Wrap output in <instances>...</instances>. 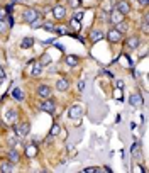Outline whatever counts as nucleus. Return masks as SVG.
Here are the masks:
<instances>
[{
    "instance_id": "nucleus-11",
    "label": "nucleus",
    "mask_w": 149,
    "mask_h": 173,
    "mask_svg": "<svg viewBox=\"0 0 149 173\" xmlns=\"http://www.w3.org/2000/svg\"><path fill=\"white\" fill-rule=\"evenodd\" d=\"M53 15H54V19H58V20L64 19L66 17V9L63 5H56L54 9H53Z\"/></svg>"
},
{
    "instance_id": "nucleus-14",
    "label": "nucleus",
    "mask_w": 149,
    "mask_h": 173,
    "mask_svg": "<svg viewBox=\"0 0 149 173\" xmlns=\"http://www.w3.org/2000/svg\"><path fill=\"white\" fill-rule=\"evenodd\" d=\"M12 170H14V163H10L9 159L2 161V165H0V171L2 173H10Z\"/></svg>"
},
{
    "instance_id": "nucleus-4",
    "label": "nucleus",
    "mask_w": 149,
    "mask_h": 173,
    "mask_svg": "<svg viewBox=\"0 0 149 173\" xmlns=\"http://www.w3.org/2000/svg\"><path fill=\"white\" fill-rule=\"evenodd\" d=\"M115 10L121 12L122 15H126V14L131 12V3L127 2V0H119V2L115 3Z\"/></svg>"
},
{
    "instance_id": "nucleus-24",
    "label": "nucleus",
    "mask_w": 149,
    "mask_h": 173,
    "mask_svg": "<svg viewBox=\"0 0 149 173\" xmlns=\"http://www.w3.org/2000/svg\"><path fill=\"white\" fill-rule=\"evenodd\" d=\"M43 29H46V31L49 32H56V26L54 24H51V22H43V26H41Z\"/></svg>"
},
{
    "instance_id": "nucleus-9",
    "label": "nucleus",
    "mask_w": 149,
    "mask_h": 173,
    "mask_svg": "<svg viewBox=\"0 0 149 173\" xmlns=\"http://www.w3.org/2000/svg\"><path fill=\"white\" fill-rule=\"evenodd\" d=\"M126 44H127V48H129V49H137L141 46V39L137 36H129V37H127V41H126Z\"/></svg>"
},
{
    "instance_id": "nucleus-42",
    "label": "nucleus",
    "mask_w": 149,
    "mask_h": 173,
    "mask_svg": "<svg viewBox=\"0 0 149 173\" xmlns=\"http://www.w3.org/2000/svg\"><path fill=\"white\" fill-rule=\"evenodd\" d=\"M20 2H24V0H12V3H20Z\"/></svg>"
},
{
    "instance_id": "nucleus-5",
    "label": "nucleus",
    "mask_w": 149,
    "mask_h": 173,
    "mask_svg": "<svg viewBox=\"0 0 149 173\" xmlns=\"http://www.w3.org/2000/svg\"><path fill=\"white\" fill-rule=\"evenodd\" d=\"M56 109V102L49 97V99H43V104H41V111L44 112H54Z\"/></svg>"
},
{
    "instance_id": "nucleus-20",
    "label": "nucleus",
    "mask_w": 149,
    "mask_h": 173,
    "mask_svg": "<svg viewBox=\"0 0 149 173\" xmlns=\"http://www.w3.org/2000/svg\"><path fill=\"white\" fill-rule=\"evenodd\" d=\"M12 97H14L17 102H22V100H24V94H22L20 88H14V90H12Z\"/></svg>"
},
{
    "instance_id": "nucleus-8",
    "label": "nucleus",
    "mask_w": 149,
    "mask_h": 173,
    "mask_svg": "<svg viewBox=\"0 0 149 173\" xmlns=\"http://www.w3.org/2000/svg\"><path fill=\"white\" fill-rule=\"evenodd\" d=\"M129 104L132 105V107H142L144 100H142V95L139 94V92H136V94H132L129 97Z\"/></svg>"
},
{
    "instance_id": "nucleus-34",
    "label": "nucleus",
    "mask_w": 149,
    "mask_h": 173,
    "mask_svg": "<svg viewBox=\"0 0 149 173\" xmlns=\"http://www.w3.org/2000/svg\"><path fill=\"white\" fill-rule=\"evenodd\" d=\"M5 78V70H3V66L0 65V80H3Z\"/></svg>"
},
{
    "instance_id": "nucleus-1",
    "label": "nucleus",
    "mask_w": 149,
    "mask_h": 173,
    "mask_svg": "<svg viewBox=\"0 0 149 173\" xmlns=\"http://www.w3.org/2000/svg\"><path fill=\"white\" fill-rule=\"evenodd\" d=\"M14 126V134L17 138H24L29 134V131H31V126H29V122H20V124H12Z\"/></svg>"
},
{
    "instance_id": "nucleus-17",
    "label": "nucleus",
    "mask_w": 149,
    "mask_h": 173,
    "mask_svg": "<svg viewBox=\"0 0 149 173\" xmlns=\"http://www.w3.org/2000/svg\"><path fill=\"white\" fill-rule=\"evenodd\" d=\"M43 68H44V66L41 65L39 61L34 63V66H32V70H31V75H32V77H39V75L43 73Z\"/></svg>"
},
{
    "instance_id": "nucleus-28",
    "label": "nucleus",
    "mask_w": 149,
    "mask_h": 173,
    "mask_svg": "<svg viewBox=\"0 0 149 173\" xmlns=\"http://www.w3.org/2000/svg\"><path fill=\"white\" fill-rule=\"evenodd\" d=\"M71 27L74 29V31H80V20H76V19H71Z\"/></svg>"
},
{
    "instance_id": "nucleus-18",
    "label": "nucleus",
    "mask_w": 149,
    "mask_h": 173,
    "mask_svg": "<svg viewBox=\"0 0 149 173\" xmlns=\"http://www.w3.org/2000/svg\"><path fill=\"white\" fill-rule=\"evenodd\" d=\"M103 39V32L102 31H92L90 32V41H93V43H98V41Z\"/></svg>"
},
{
    "instance_id": "nucleus-3",
    "label": "nucleus",
    "mask_w": 149,
    "mask_h": 173,
    "mask_svg": "<svg viewBox=\"0 0 149 173\" xmlns=\"http://www.w3.org/2000/svg\"><path fill=\"white\" fill-rule=\"evenodd\" d=\"M37 17H39V12H37L36 9H26L22 12V20L26 24H31L32 20H36Z\"/></svg>"
},
{
    "instance_id": "nucleus-29",
    "label": "nucleus",
    "mask_w": 149,
    "mask_h": 173,
    "mask_svg": "<svg viewBox=\"0 0 149 173\" xmlns=\"http://www.w3.org/2000/svg\"><path fill=\"white\" fill-rule=\"evenodd\" d=\"M31 24H32V27H34V29H37V27H41V26H43V20H41L39 17H37L36 20H32Z\"/></svg>"
},
{
    "instance_id": "nucleus-21",
    "label": "nucleus",
    "mask_w": 149,
    "mask_h": 173,
    "mask_svg": "<svg viewBox=\"0 0 149 173\" xmlns=\"http://www.w3.org/2000/svg\"><path fill=\"white\" fill-rule=\"evenodd\" d=\"M39 63L43 66H48V65H51V56H49L48 53H44V54H41V60H39Z\"/></svg>"
},
{
    "instance_id": "nucleus-25",
    "label": "nucleus",
    "mask_w": 149,
    "mask_h": 173,
    "mask_svg": "<svg viewBox=\"0 0 149 173\" xmlns=\"http://www.w3.org/2000/svg\"><path fill=\"white\" fill-rule=\"evenodd\" d=\"M7 29H9V26H7L5 19H0V34H5Z\"/></svg>"
},
{
    "instance_id": "nucleus-19",
    "label": "nucleus",
    "mask_w": 149,
    "mask_h": 173,
    "mask_svg": "<svg viewBox=\"0 0 149 173\" xmlns=\"http://www.w3.org/2000/svg\"><path fill=\"white\" fill-rule=\"evenodd\" d=\"M26 154L29 156V158H34V156L37 154V146L36 144H29L26 148Z\"/></svg>"
},
{
    "instance_id": "nucleus-22",
    "label": "nucleus",
    "mask_w": 149,
    "mask_h": 173,
    "mask_svg": "<svg viewBox=\"0 0 149 173\" xmlns=\"http://www.w3.org/2000/svg\"><path fill=\"white\" fill-rule=\"evenodd\" d=\"M32 44H34V39H32V37H24V39H22V43H20V46H22L24 49L32 48Z\"/></svg>"
},
{
    "instance_id": "nucleus-36",
    "label": "nucleus",
    "mask_w": 149,
    "mask_h": 173,
    "mask_svg": "<svg viewBox=\"0 0 149 173\" xmlns=\"http://www.w3.org/2000/svg\"><path fill=\"white\" fill-rule=\"evenodd\" d=\"M83 88H85V82L81 80V82L78 83V90H80V92H83Z\"/></svg>"
},
{
    "instance_id": "nucleus-35",
    "label": "nucleus",
    "mask_w": 149,
    "mask_h": 173,
    "mask_svg": "<svg viewBox=\"0 0 149 173\" xmlns=\"http://www.w3.org/2000/svg\"><path fill=\"white\" fill-rule=\"evenodd\" d=\"M81 17H83V12H76V14H74V17H73V19H76V20H80Z\"/></svg>"
},
{
    "instance_id": "nucleus-38",
    "label": "nucleus",
    "mask_w": 149,
    "mask_h": 173,
    "mask_svg": "<svg viewBox=\"0 0 149 173\" xmlns=\"http://www.w3.org/2000/svg\"><path fill=\"white\" fill-rule=\"evenodd\" d=\"M139 2V5H142V7H146L147 3H149V0H137Z\"/></svg>"
},
{
    "instance_id": "nucleus-39",
    "label": "nucleus",
    "mask_w": 149,
    "mask_h": 173,
    "mask_svg": "<svg viewBox=\"0 0 149 173\" xmlns=\"http://www.w3.org/2000/svg\"><path fill=\"white\" fill-rule=\"evenodd\" d=\"M115 99H119V100L122 99V95H121V88H119V90H115Z\"/></svg>"
},
{
    "instance_id": "nucleus-10",
    "label": "nucleus",
    "mask_w": 149,
    "mask_h": 173,
    "mask_svg": "<svg viewBox=\"0 0 149 173\" xmlns=\"http://www.w3.org/2000/svg\"><path fill=\"white\" fill-rule=\"evenodd\" d=\"M51 88H49L48 85H39L37 87V95L41 97V99H49V97H51Z\"/></svg>"
},
{
    "instance_id": "nucleus-37",
    "label": "nucleus",
    "mask_w": 149,
    "mask_h": 173,
    "mask_svg": "<svg viewBox=\"0 0 149 173\" xmlns=\"http://www.w3.org/2000/svg\"><path fill=\"white\" fill-rule=\"evenodd\" d=\"M85 171H98V168L97 166H88V168H85Z\"/></svg>"
},
{
    "instance_id": "nucleus-13",
    "label": "nucleus",
    "mask_w": 149,
    "mask_h": 173,
    "mask_svg": "<svg viewBox=\"0 0 149 173\" xmlns=\"http://www.w3.org/2000/svg\"><path fill=\"white\" fill-rule=\"evenodd\" d=\"M121 20H124V15L121 12H117L115 9H112L110 10V24H117V22H121Z\"/></svg>"
},
{
    "instance_id": "nucleus-26",
    "label": "nucleus",
    "mask_w": 149,
    "mask_h": 173,
    "mask_svg": "<svg viewBox=\"0 0 149 173\" xmlns=\"http://www.w3.org/2000/svg\"><path fill=\"white\" fill-rule=\"evenodd\" d=\"M141 151V144L139 143H134V144H132V148H131V153H132V156H136Z\"/></svg>"
},
{
    "instance_id": "nucleus-6",
    "label": "nucleus",
    "mask_w": 149,
    "mask_h": 173,
    "mask_svg": "<svg viewBox=\"0 0 149 173\" xmlns=\"http://www.w3.org/2000/svg\"><path fill=\"white\" fill-rule=\"evenodd\" d=\"M107 39L110 41V43H121L122 41V32H119L115 27H112L109 32H107Z\"/></svg>"
},
{
    "instance_id": "nucleus-23",
    "label": "nucleus",
    "mask_w": 149,
    "mask_h": 173,
    "mask_svg": "<svg viewBox=\"0 0 149 173\" xmlns=\"http://www.w3.org/2000/svg\"><path fill=\"white\" fill-rule=\"evenodd\" d=\"M115 29H117L119 32H126V31H127V22H126V20L117 22V24H115Z\"/></svg>"
},
{
    "instance_id": "nucleus-30",
    "label": "nucleus",
    "mask_w": 149,
    "mask_h": 173,
    "mask_svg": "<svg viewBox=\"0 0 149 173\" xmlns=\"http://www.w3.org/2000/svg\"><path fill=\"white\" fill-rule=\"evenodd\" d=\"M17 143H19V139L15 138V136H10V138H9V144H10L12 148H14L15 144H17Z\"/></svg>"
},
{
    "instance_id": "nucleus-41",
    "label": "nucleus",
    "mask_w": 149,
    "mask_h": 173,
    "mask_svg": "<svg viewBox=\"0 0 149 173\" xmlns=\"http://www.w3.org/2000/svg\"><path fill=\"white\" fill-rule=\"evenodd\" d=\"M69 3H71V7H76L78 5V0H69Z\"/></svg>"
},
{
    "instance_id": "nucleus-16",
    "label": "nucleus",
    "mask_w": 149,
    "mask_h": 173,
    "mask_svg": "<svg viewBox=\"0 0 149 173\" xmlns=\"http://www.w3.org/2000/svg\"><path fill=\"white\" fill-rule=\"evenodd\" d=\"M64 61H66V65H69V66H76L78 63H80V58L74 56V54H68V56L64 58Z\"/></svg>"
},
{
    "instance_id": "nucleus-7",
    "label": "nucleus",
    "mask_w": 149,
    "mask_h": 173,
    "mask_svg": "<svg viewBox=\"0 0 149 173\" xmlns=\"http://www.w3.org/2000/svg\"><path fill=\"white\" fill-rule=\"evenodd\" d=\"M17 117H19V114H17V111H15V109H9V111L3 114V121H5L7 124H15Z\"/></svg>"
},
{
    "instance_id": "nucleus-27",
    "label": "nucleus",
    "mask_w": 149,
    "mask_h": 173,
    "mask_svg": "<svg viewBox=\"0 0 149 173\" xmlns=\"http://www.w3.org/2000/svg\"><path fill=\"white\" fill-rule=\"evenodd\" d=\"M59 131H61V127H59L58 124H54V126L51 127V136H58V134H59Z\"/></svg>"
},
{
    "instance_id": "nucleus-32",
    "label": "nucleus",
    "mask_w": 149,
    "mask_h": 173,
    "mask_svg": "<svg viewBox=\"0 0 149 173\" xmlns=\"http://www.w3.org/2000/svg\"><path fill=\"white\" fill-rule=\"evenodd\" d=\"M115 85H117V88H121V90L126 87V85H124V80H115Z\"/></svg>"
},
{
    "instance_id": "nucleus-15",
    "label": "nucleus",
    "mask_w": 149,
    "mask_h": 173,
    "mask_svg": "<svg viewBox=\"0 0 149 173\" xmlns=\"http://www.w3.org/2000/svg\"><path fill=\"white\" fill-rule=\"evenodd\" d=\"M7 159H9L10 163H19V159H20V154L17 153V151L12 148V149L9 151V154H7Z\"/></svg>"
},
{
    "instance_id": "nucleus-40",
    "label": "nucleus",
    "mask_w": 149,
    "mask_h": 173,
    "mask_svg": "<svg viewBox=\"0 0 149 173\" xmlns=\"http://www.w3.org/2000/svg\"><path fill=\"white\" fill-rule=\"evenodd\" d=\"M5 14H7L5 10H3V9H0V19H5Z\"/></svg>"
},
{
    "instance_id": "nucleus-31",
    "label": "nucleus",
    "mask_w": 149,
    "mask_h": 173,
    "mask_svg": "<svg viewBox=\"0 0 149 173\" xmlns=\"http://www.w3.org/2000/svg\"><path fill=\"white\" fill-rule=\"evenodd\" d=\"M142 32H144V34H147V32H149V27H147V17H144V22H142Z\"/></svg>"
},
{
    "instance_id": "nucleus-33",
    "label": "nucleus",
    "mask_w": 149,
    "mask_h": 173,
    "mask_svg": "<svg viewBox=\"0 0 149 173\" xmlns=\"http://www.w3.org/2000/svg\"><path fill=\"white\" fill-rule=\"evenodd\" d=\"M7 26H9V27L14 26V19H12V15H9V17H7Z\"/></svg>"
},
{
    "instance_id": "nucleus-12",
    "label": "nucleus",
    "mask_w": 149,
    "mask_h": 173,
    "mask_svg": "<svg viewBox=\"0 0 149 173\" xmlns=\"http://www.w3.org/2000/svg\"><path fill=\"white\" fill-rule=\"evenodd\" d=\"M68 88H69V82L66 78H59L56 82V90L58 92H66Z\"/></svg>"
},
{
    "instance_id": "nucleus-2",
    "label": "nucleus",
    "mask_w": 149,
    "mask_h": 173,
    "mask_svg": "<svg viewBox=\"0 0 149 173\" xmlns=\"http://www.w3.org/2000/svg\"><path fill=\"white\" fill-rule=\"evenodd\" d=\"M81 116H83V105L74 104V105L69 107V111H68V117H69V119H80Z\"/></svg>"
}]
</instances>
